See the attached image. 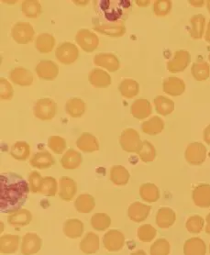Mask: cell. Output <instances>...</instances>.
<instances>
[{"label":"cell","instance_id":"cell-48","mask_svg":"<svg viewBox=\"0 0 210 255\" xmlns=\"http://www.w3.org/2000/svg\"><path fill=\"white\" fill-rule=\"evenodd\" d=\"M170 251L169 242L165 239H158L151 246L150 253L151 255H169Z\"/></svg>","mask_w":210,"mask_h":255},{"label":"cell","instance_id":"cell-49","mask_svg":"<svg viewBox=\"0 0 210 255\" xmlns=\"http://www.w3.org/2000/svg\"><path fill=\"white\" fill-rule=\"evenodd\" d=\"M173 7L171 0H156L153 3V13L157 17H165L169 14Z\"/></svg>","mask_w":210,"mask_h":255},{"label":"cell","instance_id":"cell-28","mask_svg":"<svg viewBox=\"0 0 210 255\" xmlns=\"http://www.w3.org/2000/svg\"><path fill=\"white\" fill-rule=\"evenodd\" d=\"M191 29L189 30V34L195 40H200L204 36L205 28H206V17L202 14H196L190 18Z\"/></svg>","mask_w":210,"mask_h":255},{"label":"cell","instance_id":"cell-9","mask_svg":"<svg viewBox=\"0 0 210 255\" xmlns=\"http://www.w3.org/2000/svg\"><path fill=\"white\" fill-rule=\"evenodd\" d=\"M191 63V54L186 50H178L174 56L167 62V70L170 73H181L187 69Z\"/></svg>","mask_w":210,"mask_h":255},{"label":"cell","instance_id":"cell-11","mask_svg":"<svg viewBox=\"0 0 210 255\" xmlns=\"http://www.w3.org/2000/svg\"><path fill=\"white\" fill-rule=\"evenodd\" d=\"M103 244L108 252L116 253L122 249L125 244V236L119 231L110 230L104 235Z\"/></svg>","mask_w":210,"mask_h":255},{"label":"cell","instance_id":"cell-35","mask_svg":"<svg viewBox=\"0 0 210 255\" xmlns=\"http://www.w3.org/2000/svg\"><path fill=\"white\" fill-rule=\"evenodd\" d=\"M65 112L72 118H81L86 111L85 101L78 98L71 99L65 104Z\"/></svg>","mask_w":210,"mask_h":255},{"label":"cell","instance_id":"cell-45","mask_svg":"<svg viewBox=\"0 0 210 255\" xmlns=\"http://www.w3.org/2000/svg\"><path fill=\"white\" fill-rule=\"evenodd\" d=\"M188 232L192 234H199L203 231L205 227V220L199 215H195L188 218L186 223Z\"/></svg>","mask_w":210,"mask_h":255},{"label":"cell","instance_id":"cell-3","mask_svg":"<svg viewBox=\"0 0 210 255\" xmlns=\"http://www.w3.org/2000/svg\"><path fill=\"white\" fill-rule=\"evenodd\" d=\"M119 144L123 150L127 152L138 153L142 148L143 141L140 139L139 132L134 128H126L122 131L119 138Z\"/></svg>","mask_w":210,"mask_h":255},{"label":"cell","instance_id":"cell-39","mask_svg":"<svg viewBox=\"0 0 210 255\" xmlns=\"http://www.w3.org/2000/svg\"><path fill=\"white\" fill-rule=\"evenodd\" d=\"M76 210L80 213H89L96 207V201L93 196L88 194H83L78 196L75 202Z\"/></svg>","mask_w":210,"mask_h":255},{"label":"cell","instance_id":"cell-41","mask_svg":"<svg viewBox=\"0 0 210 255\" xmlns=\"http://www.w3.org/2000/svg\"><path fill=\"white\" fill-rule=\"evenodd\" d=\"M20 8L24 15L29 18H37L41 16V5L37 0H25Z\"/></svg>","mask_w":210,"mask_h":255},{"label":"cell","instance_id":"cell-36","mask_svg":"<svg viewBox=\"0 0 210 255\" xmlns=\"http://www.w3.org/2000/svg\"><path fill=\"white\" fill-rule=\"evenodd\" d=\"M140 196L145 202L153 203L159 200L161 194L159 188L154 184L145 183L140 186Z\"/></svg>","mask_w":210,"mask_h":255},{"label":"cell","instance_id":"cell-37","mask_svg":"<svg viewBox=\"0 0 210 255\" xmlns=\"http://www.w3.org/2000/svg\"><path fill=\"white\" fill-rule=\"evenodd\" d=\"M129 173L122 165H114L110 170L111 182L116 186H126L129 180Z\"/></svg>","mask_w":210,"mask_h":255},{"label":"cell","instance_id":"cell-31","mask_svg":"<svg viewBox=\"0 0 210 255\" xmlns=\"http://www.w3.org/2000/svg\"><path fill=\"white\" fill-rule=\"evenodd\" d=\"M118 90L125 99H133L140 92L139 83L130 78L123 79L118 86Z\"/></svg>","mask_w":210,"mask_h":255},{"label":"cell","instance_id":"cell-59","mask_svg":"<svg viewBox=\"0 0 210 255\" xmlns=\"http://www.w3.org/2000/svg\"><path fill=\"white\" fill-rule=\"evenodd\" d=\"M206 5H207V8H208V10L210 13V0H208L207 2H206Z\"/></svg>","mask_w":210,"mask_h":255},{"label":"cell","instance_id":"cell-55","mask_svg":"<svg viewBox=\"0 0 210 255\" xmlns=\"http://www.w3.org/2000/svg\"><path fill=\"white\" fill-rule=\"evenodd\" d=\"M204 38L205 41L210 43V20L209 21V23H208V26H207V29H206V32H205Z\"/></svg>","mask_w":210,"mask_h":255},{"label":"cell","instance_id":"cell-40","mask_svg":"<svg viewBox=\"0 0 210 255\" xmlns=\"http://www.w3.org/2000/svg\"><path fill=\"white\" fill-rule=\"evenodd\" d=\"M191 74L197 81H206L210 76V65L205 61L196 62L191 67Z\"/></svg>","mask_w":210,"mask_h":255},{"label":"cell","instance_id":"cell-53","mask_svg":"<svg viewBox=\"0 0 210 255\" xmlns=\"http://www.w3.org/2000/svg\"><path fill=\"white\" fill-rule=\"evenodd\" d=\"M203 139L207 144L210 145V124L205 128L203 131Z\"/></svg>","mask_w":210,"mask_h":255},{"label":"cell","instance_id":"cell-22","mask_svg":"<svg viewBox=\"0 0 210 255\" xmlns=\"http://www.w3.org/2000/svg\"><path fill=\"white\" fill-rule=\"evenodd\" d=\"M88 80L96 88H105L109 87L112 83L110 75L100 68H95L90 72Z\"/></svg>","mask_w":210,"mask_h":255},{"label":"cell","instance_id":"cell-52","mask_svg":"<svg viewBox=\"0 0 210 255\" xmlns=\"http://www.w3.org/2000/svg\"><path fill=\"white\" fill-rule=\"evenodd\" d=\"M43 178L41 174L37 171H33L29 174V186L32 193H41Z\"/></svg>","mask_w":210,"mask_h":255},{"label":"cell","instance_id":"cell-27","mask_svg":"<svg viewBox=\"0 0 210 255\" xmlns=\"http://www.w3.org/2000/svg\"><path fill=\"white\" fill-rule=\"evenodd\" d=\"M82 162V154L74 149H69L61 159L62 166L67 170L78 168Z\"/></svg>","mask_w":210,"mask_h":255},{"label":"cell","instance_id":"cell-25","mask_svg":"<svg viewBox=\"0 0 210 255\" xmlns=\"http://www.w3.org/2000/svg\"><path fill=\"white\" fill-rule=\"evenodd\" d=\"M176 221L175 211L170 208H161L156 214V224L161 229H168L173 226Z\"/></svg>","mask_w":210,"mask_h":255},{"label":"cell","instance_id":"cell-26","mask_svg":"<svg viewBox=\"0 0 210 255\" xmlns=\"http://www.w3.org/2000/svg\"><path fill=\"white\" fill-rule=\"evenodd\" d=\"M19 246V237L18 235L5 234L0 238V253L10 255L17 253Z\"/></svg>","mask_w":210,"mask_h":255},{"label":"cell","instance_id":"cell-29","mask_svg":"<svg viewBox=\"0 0 210 255\" xmlns=\"http://www.w3.org/2000/svg\"><path fill=\"white\" fill-rule=\"evenodd\" d=\"M80 250L86 255H94L100 250V238L94 232H88L80 243Z\"/></svg>","mask_w":210,"mask_h":255},{"label":"cell","instance_id":"cell-43","mask_svg":"<svg viewBox=\"0 0 210 255\" xmlns=\"http://www.w3.org/2000/svg\"><path fill=\"white\" fill-rule=\"evenodd\" d=\"M91 225L96 231L103 232L111 225V219L105 213H96L91 219Z\"/></svg>","mask_w":210,"mask_h":255},{"label":"cell","instance_id":"cell-4","mask_svg":"<svg viewBox=\"0 0 210 255\" xmlns=\"http://www.w3.org/2000/svg\"><path fill=\"white\" fill-rule=\"evenodd\" d=\"M55 56L61 64L69 65L74 64L79 57V50L76 44L70 41H64L56 48Z\"/></svg>","mask_w":210,"mask_h":255},{"label":"cell","instance_id":"cell-42","mask_svg":"<svg viewBox=\"0 0 210 255\" xmlns=\"http://www.w3.org/2000/svg\"><path fill=\"white\" fill-rule=\"evenodd\" d=\"M11 156L18 161H26L30 154V147L26 141H17L10 149Z\"/></svg>","mask_w":210,"mask_h":255},{"label":"cell","instance_id":"cell-61","mask_svg":"<svg viewBox=\"0 0 210 255\" xmlns=\"http://www.w3.org/2000/svg\"></svg>","mask_w":210,"mask_h":255},{"label":"cell","instance_id":"cell-58","mask_svg":"<svg viewBox=\"0 0 210 255\" xmlns=\"http://www.w3.org/2000/svg\"><path fill=\"white\" fill-rule=\"evenodd\" d=\"M130 255H147V254L143 250H139V251L135 252V253L131 254Z\"/></svg>","mask_w":210,"mask_h":255},{"label":"cell","instance_id":"cell-19","mask_svg":"<svg viewBox=\"0 0 210 255\" xmlns=\"http://www.w3.org/2000/svg\"><path fill=\"white\" fill-rule=\"evenodd\" d=\"M9 79L15 85L20 87H29L33 83V75L29 70L23 67H16L10 71Z\"/></svg>","mask_w":210,"mask_h":255},{"label":"cell","instance_id":"cell-5","mask_svg":"<svg viewBox=\"0 0 210 255\" xmlns=\"http://www.w3.org/2000/svg\"><path fill=\"white\" fill-rule=\"evenodd\" d=\"M57 105L51 99H41L36 101L33 107L34 116L41 121H51L56 115Z\"/></svg>","mask_w":210,"mask_h":255},{"label":"cell","instance_id":"cell-33","mask_svg":"<svg viewBox=\"0 0 210 255\" xmlns=\"http://www.w3.org/2000/svg\"><path fill=\"white\" fill-rule=\"evenodd\" d=\"M155 111L162 116H168L175 111V102L167 97L157 96L153 99Z\"/></svg>","mask_w":210,"mask_h":255},{"label":"cell","instance_id":"cell-21","mask_svg":"<svg viewBox=\"0 0 210 255\" xmlns=\"http://www.w3.org/2000/svg\"><path fill=\"white\" fill-rule=\"evenodd\" d=\"M76 146L84 152H93L100 150L99 139L93 134L84 132L76 140Z\"/></svg>","mask_w":210,"mask_h":255},{"label":"cell","instance_id":"cell-54","mask_svg":"<svg viewBox=\"0 0 210 255\" xmlns=\"http://www.w3.org/2000/svg\"><path fill=\"white\" fill-rule=\"evenodd\" d=\"M206 3L203 0H194V1H189V4H191L193 6L195 7H201V6H204V4Z\"/></svg>","mask_w":210,"mask_h":255},{"label":"cell","instance_id":"cell-24","mask_svg":"<svg viewBox=\"0 0 210 255\" xmlns=\"http://www.w3.org/2000/svg\"><path fill=\"white\" fill-rule=\"evenodd\" d=\"M207 245L202 239L194 237L188 239L184 245L185 255H206Z\"/></svg>","mask_w":210,"mask_h":255},{"label":"cell","instance_id":"cell-51","mask_svg":"<svg viewBox=\"0 0 210 255\" xmlns=\"http://www.w3.org/2000/svg\"><path fill=\"white\" fill-rule=\"evenodd\" d=\"M14 96V89L11 84L4 77H0V99L11 100Z\"/></svg>","mask_w":210,"mask_h":255},{"label":"cell","instance_id":"cell-57","mask_svg":"<svg viewBox=\"0 0 210 255\" xmlns=\"http://www.w3.org/2000/svg\"><path fill=\"white\" fill-rule=\"evenodd\" d=\"M150 3H151V1H149V0L148 1L147 0H145V1H136V4L140 6H149Z\"/></svg>","mask_w":210,"mask_h":255},{"label":"cell","instance_id":"cell-44","mask_svg":"<svg viewBox=\"0 0 210 255\" xmlns=\"http://www.w3.org/2000/svg\"><path fill=\"white\" fill-rule=\"evenodd\" d=\"M138 155L140 156V160L144 162H151L154 161L156 158V150L152 143L148 140H143L142 148L139 152Z\"/></svg>","mask_w":210,"mask_h":255},{"label":"cell","instance_id":"cell-23","mask_svg":"<svg viewBox=\"0 0 210 255\" xmlns=\"http://www.w3.org/2000/svg\"><path fill=\"white\" fill-rule=\"evenodd\" d=\"M55 163V159L48 151H39L30 159V164L37 169L50 168Z\"/></svg>","mask_w":210,"mask_h":255},{"label":"cell","instance_id":"cell-17","mask_svg":"<svg viewBox=\"0 0 210 255\" xmlns=\"http://www.w3.org/2000/svg\"><path fill=\"white\" fill-rule=\"evenodd\" d=\"M152 207L149 205L140 203V202H134L130 204L128 207V218L134 222L140 223L145 221L149 217L151 212Z\"/></svg>","mask_w":210,"mask_h":255},{"label":"cell","instance_id":"cell-34","mask_svg":"<svg viewBox=\"0 0 210 255\" xmlns=\"http://www.w3.org/2000/svg\"><path fill=\"white\" fill-rule=\"evenodd\" d=\"M32 220V215L28 209H19L8 216V223L14 227H24L29 224Z\"/></svg>","mask_w":210,"mask_h":255},{"label":"cell","instance_id":"cell-60","mask_svg":"<svg viewBox=\"0 0 210 255\" xmlns=\"http://www.w3.org/2000/svg\"><path fill=\"white\" fill-rule=\"evenodd\" d=\"M209 61H210V54H209Z\"/></svg>","mask_w":210,"mask_h":255},{"label":"cell","instance_id":"cell-18","mask_svg":"<svg viewBox=\"0 0 210 255\" xmlns=\"http://www.w3.org/2000/svg\"><path fill=\"white\" fill-rule=\"evenodd\" d=\"M152 112V104L148 99H137L130 107V113L132 117L140 121L151 116Z\"/></svg>","mask_w":210,"mask_h":255},{"label":"cell","instance_id":"cell-7","mask_svg":"<svg viewBox=\"0 0 210 255\" xmlns=\"http://www.w3.org/2000/svg\"><path fill=\"white\" fill-rule=\"evenodd\" d=\"M208 155L207 147L201 142H192L187 147L185 158L192 165H200L204 163Z\"/></svg>","mask_w":210,"mask_h":255},{"label":"cell","instance_id":"cell-1","mask_svg":"<svg viewBox=\"0 0 210 255\" xmlns=\"http://www.w3.org/2000/svg\"><path fill=\"white\" fill-rule=\"evenodd\" d=\"M0 211L11 214L21 209L30 190L29 183L19 174L3 173L0 175Z\"/></svg>","mask_w":210,"mask_h":255},{"label":"cell","instance_id":"cell-2","mask_svg":"<svg viewBox=\"0 0 210 255\" xmlns=\"http://www.w3.org/2000/svg\"><path fill=\"white\" fill-rule=\"evenodd\" d=\"M130 8L128 0H103L95 2V10L99 14L96 19L106 23H125Z\"/></svg>","mask_w":210,"mask_h":255},{"label":"cell","instance_id":"cell-30","mask_svg":"<svg viewBox=\"0 0 210 255\" xmlns=\"http://www.w3.org/2000/svg\"><path fill=\"white\" fill-rule=\"evenodd\" d=\"M84 223L80 220L70 219L64 222V233L68 238H80L84 233Z\"/></svg>","mask_w":210,"mask_h":255},{"label":"cell","instance_id":"cell-50","mask_svg":"<svg viewBox=\"0 0 210 255\" xmlns=\"http://www.w3.org/2000/svg\"><path fill=\"white\" fill-rule=\"evenodd\" d=\"M48 146L54 153L61 154L66 150V141L63 137L51 136L48 139Z\"/></svg>","mask_w":210,"mask_h":255},{"label":"cell","instance_id":"cell-20","mask_svg":"<svg viewBox=\"0 0 210 255\" xmlns=\"http://www.w3.org/2000/svg\"><path fill=\"white\" fill-rule=\"evenodd\" d=\"M77 185L74 179L67 176H63L60 179V190L59 197L64 201H71L76 197Z\"/></svg>","mask_w":210,"mask_h":255},{"label":"cell","instance_id":"cell-10","mask_svg":"<svg viewBox=\"0 0 210 255\" xmlns=\"http://www.w3.org/2000/svg\"><path fill=\"white\" fill-rule=\"evenodd\" d=\"M93 25L96 31L109 37H122L127 31L125 23H106L95 19Z\"/></svg>","mask_w":210,"mask_h":255},{"label":"cell","instance_id":"cell-16","mask_svg":"<svg viewBox=\"0 0 210 255\" xmlns=\"http://www.w3.org/2000/svg\"><path fill=\"white\" fill-rule=\"evenodd\" d=\"M94 64L103 67L109 72H116L120 67V63L117 56L113 53H99L94 57Z\"/></svg>","mask_w":210,"mask_h":255},{"label":"cell","instance_id":"cell-12","mask_svg":"<svg viewBox=\"0 0 210 255\" xmlns=\"http://www.w3.org/2000/svg\"><path fill=\"white\" fill-rule=\"evenodd\" d=\"M35 71L39 78L45 81H53L58 76L59 67L53 61L44 60L37 64Z\"/></svg>","mask_w":210,"mask_h":255},{"label":"cell","instance_id":"cell-56","mask_svg":"<svg viewBox=\"0 0 210 255\" xmlns=\"http://www.w3.org/2000/svg\"><path fill=\"white\" fill-rule=\"evenodd\" d=\"M206 222H207V224H206V227H205V231L207 232V234L210 235V213L207 216Z\"/></svg>","mask_w":210,"mask_h":255},{"label":"cell","instance_id":"cell-46","mask_svg":"<svg viewBox=\"0 0 210 255\" xmlns=\"http://www.w3.org/2000/svg\"><path fill=\"white\" fill-rule=\"evenodd\" d=\"M58 190V183L52 176H46L43 178L41 186V194L46 197H54Z\"/></svg>","mask_w":210,"mask_h":255},{"label":"cell","instance_id":"cell-38","mask_svg":"<svg viewBox=\"0 0 210 255\" xmlns=\"http://www.w3.org/2000/svg\"><path fill=\"white\" fill-rule=\"evenodd\" d=\"M55 46V39L50 33H41L35 40V48L41 53H49Z\"/></svg>","mask_w":210,"mask_h":255},{"label":"cell","instance_id":"cell-8","mask_svg":"<svg viewBox=\"0 0 210 255\" xmlns=\"http://www.w3.org/2000/svg\"><path fill=\"white\" fill-rule=\"evenodd\" d=\"M76 43L86 52H93L99 47L100 39L98 35L88 29L78 30L76 36Z\"/></svg>","mask_w":210,"mask_h":255},{"label":"cell","instance_id":"cell-32","mask_svg":"<svg viewBox=\"0 0 210 255\" xmlns=\"http://www.w3.org/2000/svg\"><path fill=\"white\" fill-rule=\"evenodd\" d=\"M164 128V122L162 118L160 117H152L146 122H143L141 124V130L144 133L148 135H158L161 133Z\"/></svg>","mask_w":210,"mask_h":255},{"label":"cell","instance_id":"cell-14","mask_svg":"<svg viewBox=\"0 0 210 255\" xmlns=\"http://www.w3.org/2000/svg\"><path fill=\"white\" fill-rule=\"evenodd\" d=\"M193 201L201 209L210 208V185L201 184L195 187L192 193Z\"/></svg>","mask_w":210,"mask_h":255},{"label":"cell","instance_id":"cell-15","mask_svg":"<svg viewBox=\"0 0 210 255\" xmlns=\"http://www.w3.org/2000/svg\"><path fill=\"white\" fill-rule=\"evenodd\" d=\"M163 90L164 93L172 97H179L186 91V83L179 77L170 76L164 79Z\"/></svg>","mask_w":210,"mask_h":255},{"label":"cell","instance_id":"cell-13","mask_svg":"<svg viewBox=\"0 0 210 255\" xmlns=\"http://www.w3.org/2000/svg\"><path fill=\"white\" fill-rule=\"evenodd\" d=\"M42 241L36 233H27L22 238L20 246L21 254L23 255H32L37 254L41 248Z\"/></svg>","mask_w":210,"mask_h":255},{"label":"cell","instance_id":"cell-6","mask_svg":"<svg viewBox=\"0 0 210 255\" xmlns=\"http://www.w3.org/2000/svg\"><path fill=\"white\" fill-rule=\"evenodd\" d=\"M35 31L29 22L18 21L11 29V37L18 44H27L33 40Z\"/></svg>","mask_w":210,"mask_h":255},{"label":"cell","instance_id":"cell-47","mask_svg":"<svg viewBox=\"0 0 210 255\" xmlns=\"http://www.w3.org/2000/svg\"><path fill=\"white\" fill-rule=\"evenodd\" d=\"M157 235V231L151 224H144L138 229V238L142 243H150Z\"/></svg>","mask_w":210,"mask_h":255}]
</instances>
